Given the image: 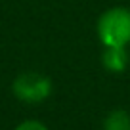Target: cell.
<instances>
[{"label": "cell", "instance_id": "1", "mask_svg": "<svg viewBox=\"0 0 130 130\" xmlns=\"http://www.w3.org/2000/svg\"><path fill=\"white\" fill-rule=\"evenodd\" d=\"M98 37L103 46L130 44V10L122 6L109 8L98 19Z\"/></svg>", "mask_w": 130, "mask_h": 130}, {"label": "cell", "instance_id": "2", "mask_svg": "<svg viewBox=\"0 0 130 130\" xmlns=\"http://www.w3.org/2000/svg\"><path fill=\"white\" fill-rule=\"evenodd\" d=\"M12 92L19 102L37 105V103H42L52 94V80L46 75L37 73V71H25L13 78Z\"/></svg>", "mask_w": 130, "mask_h": 130}, {"label": "cell", "instance_id": "3", "mask_svg": "<svg viewBox=\"0 0 130 130\" xmlns=\"http://www.w3.org/2000/svg\"><path fill=\"white\" fill-rule=\"evenodd\" d=\"M102 63L109 73H122L128 67L126 46H105L102 54Z\"/></svg>", "mask_w": 130, "mask_h": 130}, {"label": "cell", "instance_id": "4", "mask_svg": "<svg viewBox=\"0 0 130 130\" xmlns=\"http://www.w3.org/2000/svg\"><path fill=\"white\" fill-rule=\"evenodd\" d=\"M103 130H130V115L124 109H113L103 119Z\"/></svg>", "mask_w": 130, "mask_h": 130}, {"label": "cell", "instance_id": "5", "mask_svg": "<svg viewBox=\"0 0 130 130\" xmlns=\"http://www.w3.org/2000/svg\"><path fill=\"white\" fill-rule=\"evenodd\" d=\"M15 130H48V126L40 121H23L15 126Z\"/></svg>", "mask_w": 130, "mask_h": 130}]
</instances>
